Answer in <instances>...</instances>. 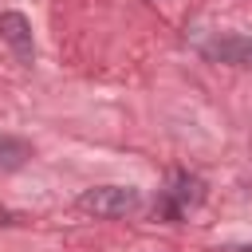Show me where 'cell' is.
<instances>
[{
    "mask_svg": "<svg viewBox=\"0 0 252 252\" xmlns=\"http://www.w3.org/2000/svg\"><path fill=\"white\" fill-rule=\"evenodd\" d=\"M205 201V181L197 177V173H173V181H169V189L161 193V217L165 220H181L189 209H197Z\"/></svg>",
    "mask_w": 252,
    "mask_h": 252,
    "instance_id": "7a4b0ae2",
    "label": "cell"
},
{
    "mask_svg": "<svg viewBox=\"0 0 252 252\" xmlns=\"http://www.w3.org/2000/svg\"><path fill=\"white\" fill-rule=\"evenodd\" d=\"M0 39L8 43V51L16 55V63H32L35 59V39H32V20L24 12H0Z\"/></svg>",
    "mask_w": 252,
    "mask_h": 252,
    "instance_id": "277c9868",
    "label": "cell"
},
{
    "mask_svg": "<svg viewBox=\"0 0 252 252\" xmlns=\"http://www.w3.org/2000/svg\"><path fill=\"white\" fill-rule=\"evenodd\" d=\"M28 158H32V146H28L24 138H16V134H0V173H16V169H24Z\"/></svg>",
    "mask_w": 252,
    "mask_h": 252,
    "instance_id": "5b68a950",
    "label": "cell"
},
{
    "mask_svg": "<svg viewBox=\"0 0 252 252\" xmlns=\"http://www.w3.org/2000/svg\"><path fill=\"white\" fill-rule=\"evenodd\" d=\"M75 205L91 217L114 220V217H126V213L142 209V193L134 185H94V189H83Z\"/></svg>",
    "mask_w": 252,
    "mask_h": 252,
    "instance_id": "6da1fadb",
    "label": "cell"
},
{
    "mask_svg": "<svg viewBox=\"0 0 252 252\" xmlns=\"http://www.w3.org/2000/svg\"><path fill=\"white\" fill-rule=\"evenodd\" d=\"M201 55L209 63H224V67H252V35L217 32L213 39L201 43Z\"/></svg>",
    "mask_w": 252,
    "mask_h": 252,
    "instance_id": "3957f363",
    "label": "cell"
}]
</instances>
